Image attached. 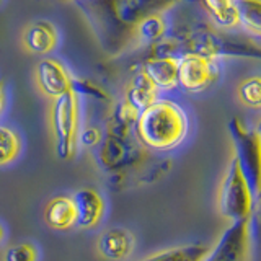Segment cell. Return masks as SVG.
Wrapping results in <instances>:
<instances>
[{
	"instance_id": "cell-14",
	"label": "cell",
	"mask_w": 261,
	"mask_h": 261,
	"mask_svg": "<svg viewBox=\"0 0 261 261\" xmlns=\"http://www.w3.org/2000/svg\"><path fill=\"white\" fill-rule=\"evenodd\" d=\"M23 43L28 51L35 54H47L51 53L57 44V33L56 28L49 21L39 20L31 23L24 30Z\"/></svg>"
},
{
	"instance_id": "cell-2",
	"label": "cell",
	"mask_w": 261,
	"mask_h": 261,
	"mask_svg": "<svg viewBox=\"0 0 261 261\" xmlns=\"http://www.w3.org/2000/svg\"><path fill=\"white\" fill-rule=\"evenodd\" d=\"M176 41L183 54H199L211 61L222 59V57L261 61V44L256 41L239 33H228L216 27H209V24H201L181 38H176Z\"/></svg>"
},
{
	"instance_id": "cell-3",
	"label": "cell",
	"mask_w": 261,
	"mask_h": 261,
	"mask_svg": "<svg viewBox=\"0 0 261 261\" xmlns=\"http://www.w3.org/2000/svg\"><path fill=\"white\" fill-rule=\"evenodd\" d=\"M228 136L232 141L233 160L239 163L240 171L251 190L255 206H261V134L250 129L239 118L227 122Z\"/></svg>"
},
{
	"instance_id": "cell-11",
	"label": "cell",
	"mask_w": 261,
	"mask_h": 261,
	"mask_svg": "<svg viewBox=\"0 0 261 261\" xmlns=\"http://www.w3.org/2000/svg\"><path fill=\"white\" fill-rule=\"evenodd\" d=\"M77 211V225L82 228H93L100 224L105 214V201L101 194L92 188H82L73 194Z\"/></svg>"
},
{
	"instance_id": "cell-10",
	"label": "cell",
	"mask_w": 261,
	"mask_h": 261,
	"mask_svg": "<svg viewBox=\"0 0 261 261\" xmlns=\"http://www.w3.org/2000/svg\"><path fill=\"white\" fill-rule=\"evenodd\" d=\"M178 65L179 57H149L142 65V72L159 92H170L178 87Z\"/></svg>"
},
{
	"instance_id": "cell-5",
	"label": "cell",
	"mask_w": 261,
	"mask_h": 261,
	"mask_svg": "<svg viewBox=\"0 0 261 261\" xmlns=\"http://www.w3.org/2000/svg\"><path fill=\"white\" fill-rule=\"evenodd\" d=\"M53 130L56 153L61 160L73 157L79 139V100L73 92L54 100L53 106Z\"/></svg>"
},
{
	"instance_id": "cell-12",
	"label": "cell",
	"mask_w": 261,
	"mask_h": 261,
	"mask_svg": "<svg viewBox=\"0 0 261 261\" xmlns=\"http://www.w3.org/2000/svg\"><path fill=\"white\" fill-rule=\"evenodd\" d=\"M96 247L103 258L111 261H122L133 253L134 237L126 228L114 227L100 235Z\"/></svg>"
},
{
	"instance_id": "cell-21",
	"label": "cell",
	"mask_w": 261,
	"mask_h": 261,
	"mask_svg": "<svg viewBox=\"0 0 261 261\" xmlns=\"http://www.w3.org/2000/svg\"><path fill=\"white\" fill-rule=\"evenodd\" d=\"M21 149L20 137L12 129L0 126V165L13 162Z\"/></svg>"
},
{
	"instance_id": "cell-23",
	"label": "cell",
	"mask_w": 261,
	"mask_h": 261,
	"mask_svg": "<svg viewBox=\"0 0 261 261\" xmlns=\"http://www.w3.org/2000/svg\"><path fill=\"white\" fill-rule=\"evenodd\" d=\"M72 92L73 93H82V95H88L92 98H96V100H110V96L106 95V92L95 85L93 82L85 80V79H72Z\"/></svg>"
},
{
	"instance_id": "cell-9",
	"label": "cell",
	"mask_w": 261,
	"mask_h": 261,
	"mask_svg": "<svg viewBox=\"0 0 261 261\" xmlns=\"http://www.w3.org/2000/svg\"><path fill=\"white\" fill-rule=\"evenodd\" d=\"M36 80L43 93L54 100L72 92V77L64 65L54 59H43L38 62Z\"/></svg>"
},
{
	"instance_id": "cell-4",
	"label": "cell",
	"mask_w": 261,
	"mask_h": 261,
	"mask_svg": "<svg viewBox=\"0 0 261 261\" xmlns=\"http://www.w3.org/2000/svg\"><path fill=\"white\" fill-rule=\"evenodd\" d=\"M256 209L251 190L240 171L239 163L233 159L227 168V173L219 190V211L222 217L235 222L251 220L253 211Z\"/></svg>"
},
{
	"instance_id": "cell-8",
	"label": "cell",
	"mask_w": 261,
	"mask_h": 261,
	"mask_svg": "<svg viewBox=\"0 0 261 261\" xmlns=\"http://www.w3.org/2000/svg\"><path fill=\"white\" fill-rule=\"evenodd\" d=\"M250 222H235L228 225L206 261H248L250 256Z\"/></svg>"
},
{
	"instance_id": "cell-25",
	"label": "cell",
	"mask_w": 261,
	"mask_h": 261,
	"mask_svg": "<svg viewBox=\"0 0 261 261\" xmlns=\"http://www.w3.org/2000/svg\"><path fill=\"white\" fill-rule=\"evenodd\" d=\"M4 106H5V87L4 82L0 80V113L4 111Z\"/></svg>"
},
{
	"instance_id": "cell-27",
	"label": "cell",
	"mask_w": 261,
	"mask_h": 261,
	"mask_svg": "<svg viewBox=\"0 0 261 261\" xmlns=\"http://www.w3.org/2000/svg\"><path fill=\"white\" fill-rule=\"evenodd\" d=\"M256 130H258V133H259V134H261V121H259V122H258V129H256Z\"/></svg>"
},
{
	"instance_id": "cell-26",
	"label": "cell",
	"mask_w": 261,
	"mask_h": 261,
	"mask_svg": "<svg viewBox=\"0 0 261 261\" xmlns=\"http://www.w3.org/2000/svg\"><path fill=\"white\" fill-rule=\"evenodd\" d=\"M2 239H4V228L0 227V240H2Z\"/></svg>"
},
{
	"instance_id": "cell-1",
	"label": "cell",
	"mask_w": 261,
	"mask_h": 261,
	"mask_svg": "<svg viewBox=\"0 0 261 261\" xmlns=\"http://www.w3.org/2000/svg\"><path fill=\"white\" fill-rule=\"evenodd\" d=\"M190 121L179 105L170 100H157L139 114L136 136L145 147L153 150H170L188 136Z\"/></svg>"
},
{
	"instance_id": "cell-15",
	"label": "cell",
	"mask_w": 261,
	"mask_h": 261,
	"mask_svg": "<svg viewBox=\"0 0 261 261\" xmlns=\"http://www.w3.org/2000/svg\"><path fill=\"white\" fill-rule=\"evenodd\" d=\"M44 220L56 230H67L77 225V211L73 199L69 196H59L49 201L44 209Z\"/></svg>"
},
{
	"instance_id": "cell-16",
	"label": "cell",
	"mask_w": 261,
	"mask_h": 261,
	"mask_svg": "<svg viewBox=\"0 0 261 261\" xmlns=\"http://www.w3.org/2000/svg\"><path fill=\"white\" fill-rule=\"evenodd\" d=\"M159 100V90L142 70H139L130 80L126 92V101L137 111H144Z\"/></svg>"
},
{
	"instance_id": "cell-17",
	"label": "cell",
	"mask_w": 261,
	"mask_h": 261,
	"mask_svg": "<svg viewBox=\"0 0 261 261\" xmlns=\"http://www.w3.org/2000/svg\"><path fill=\"white\" fill-rule=\"evenodd\" d=\"M212 247L202 243L181 245V247H171L149 255L139 261H206Z\"/></svg>"
},
{
	"instance_id": "cell-6",
	"label": "cell",
	"mask_w": 261,
	"mask_h": 261,
	"mask_svg": "<svg viewBox=\"0 0 261 261\" xmlns=\"http://www.w3.org/2000/svg\"><path fill=\"white\" fill-rule=\"evenodd\" d=\"M149 157L139 145L129 142V139H118L106 136L100 144L98 160L106 170H134L144 167L145 159Z\"/></svg>"
},
{
	"instance_id": "cell-13",
	"label": "cell",
	"mask_w": 261,
	"mask_h": 261,
	"mask_svg": "<svg viewBox=\"0 0 261 261\" xmlns=\"http://www.w3.org/2000/svg\"><path fill=\"white\" fill-rule=\"evenodd\" d=\"M202 8L206 10L212 24L219 30L232 31L242 27V13L239 2H232V0H209V2L202 4Z\"/></svg>"
},
{
	"instance_id": "cell-20",
	"label": "cell",
	"mask_w": 261,
	"mask_h": 261,
	"mask_svg": "<svg viewBox=\"0 0 261 261\" xmlns=\"http://www.w3.org/2000/svg\"><path fill=\"white\" fill-rule=\"evenodd\" d=\"M242 13V27L253 35L261 36V0H242L239 2Z\"/></svg>"
},
{
	"instance_id": "cell-19",
	"label": "cell",
	"mask_w": 261,
	"mask_h": 261,
	"mask_svg": "<svg viewBox=\"0 0 261 261\" xmlns=\"http://www.w3.org/2000/svg\"><path fill=\"white\" fill-rule=\"evenodd\" d=\"M239 100L251 110H261V77L253 75L245 79L239 85Z\"/></svg>"
},
{
	"instance_id": "cell-18",
	"label": "cell",
	"mask_w": 261,
	"mask_h": 261,
	"mask_svg": "<svg viewBox=\"0 0 261 261\" xmlns=\"http://www.w3.org/2000/svg\"><path fill=\"white\" fill-rule=\"evenodd\" d=\"M167 36V21L163 13H152L137 24L134 38L139 43L153 46Z\"/></svg>"
},
{
	"instance_id": "cell-24",
	"label": "cell",
	"mask_w": 261,
	"mask_h": 261,
	"mask_svg": "<svg viewBox=\"0 0 261 261\" xmlns=\"http://www.w3.org/2000/svg\"><path fill=\"white\" fill-rule=\"evenodd\" d=\"M103 141V134L98 127H85L80 133V142L85 147H96Z\"/></svg>"
},
{
	"instance_id": "cell-22",
	"label": "cell",
	"mask_w": 261,
	"mask_h": 261,
	"mask_svg": "<svg viewBox=\"0 0 261 261\" xmlns=\"http://www.w3.org/2000/svg\"><path fill=\"white\" fill-rule=\"evenodd\" d=\"M38 251L30 243H20L10 247L4 255V261H36Z\"/></svg>"
},
{
	"instance_id": "cell-7",
	"label": "cell",
	"mask_w": 261,
	"mask_h": 261,
	"mask_svg": "<svg viewBox=\"0 0 261 261\" xmlns=\"http://www.w3.org/2000/svg\"><path fill=\"white\" fill-rule=\"evenodd\" d=\"M219 75L216 61L207 57L188 53L179 56L178 65V85L190 93L204 92Z\"/></svg>"
}]
</instances>
